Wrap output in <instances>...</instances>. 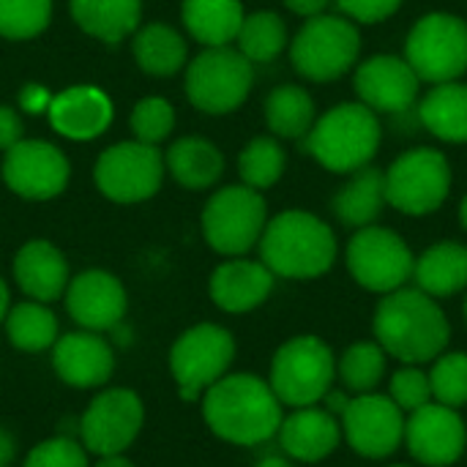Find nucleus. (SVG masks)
<instances>
[{
	"mask_svg": "<svg viewBox=\"0 0 467 467\" xmlns=\"http://www.w3.org/2000/svg\"><path fill=\"white\" fill-rule=\"evenodd\" d=\"M96 467H134L123 454H109V457H101V462Z\"/></svg>",
	"mask_w": 467,
	"mask_h": 467,
	"instance_id": "nucleus-47",
	"label": "nucleus"
},
{
	"mask_svg": "<svg viewBox=\"0 0 467 467\" xmlns=\"http://www.w3.org/2000/svg\"><path fill=\"white\" fill-rule=\"evenodd\" d=\"M5 315H8V287L0 279V323H5Z\"/></svg>",
	"mask_w": 467,
	"mask_h": 467,
	"instance_id": "nucleus-48",
	"label": "nucleus"
},
{
	"mask_svg": "<svg viewBox=\"0 0 467 467\" xmlns=\"http://www.w3.org/2000/svg\"><path fill=\"white\" fill-rule=\"evenodd\" d=\"M460 224L465 227V233H467V197L460 202Z\"/></svg>",
	"mask_w": 467,
	"mask_h": 467,
	"instance_id": "nucleus-50",
	"label": "nucleus"
},
{
	"mask_svg": "<svg viewBox=\"0 0 467 467\" xmlns=\"http://www.w3.org/2000/svg\"><path fill=\"white\" fill-rule=\"evenodd\" d=\"M52 367L57 378L74 389L104 386L115 372L112 348L96 331H77L57 337L52 345Z\"/></svg>",
	"mask_w": 467,
	"mask_h": 467,
	"instance_id": "nucleus-20",
	"label": "nucleus"
},
{
	"mask_svg": "<svg viewBox=\"0 0 467 467\" xmlns=\"http://www.w3.org/2000/svg\"><path fill=\"white\" fill-rule=\"evenodd\" d=\"M375 342L405 367H421L446 353L451 326L438 301L419 287H400L375 309Z\"/></svg>",
	"mask_w": 467,
	"mask_h": 467,
	"instance_id": "nucleus-1",
	"label": "nucleus"
},
{
	"mask_svg": "<svg viewBox=\"0 0 467 467\" xmlns=\"http://www.w3.org/2000/svg\"><path fill=\"white\" fill-rule=\"evenodd\" d=\"M3 178L19 197L52 200L68 183V161L55 145L44 140H19L5 150Z\"/></svg>",
	"mask_w": 467,
	"mask_h": 467,
	"instance_id": "nucleus-17",
	"label": "nucleus"
},
{
	"mask_svg": "<svg viewBox=\"0 0 467 467\" xmlns=\"http://www.w3.org/2000/svg\"><path fill=\"white\" fill-rule=\"evenodd\" d=\"M202 416L213 435L235 446H260L282 427V402L257 375H224L202 400Z\"/></svg>",
	"mask_w": 467,
	"mask_h": 467,
	"instance_id": "nucleus-2",
	"label": "nucleus"
},
{
	"mask_svg": "<svg viewBox=\"0 0 467 467\" xmlns=\"http://www.w3.org/2000/svg\"><path fill=\"white\" fill-rule=\"evenodd\" d=\"M413 282L421 293L449 298L467 290V246L457 241H441L430 246L413 263Z\"/></svg>",
	"mask_w": 467,
	"mask_h": 467,
	"instance_id": "nucleus-25",
	"label": "nucleus"
},
{
	"mask_svg": "<svg viewBox=\"0 0 467 467\" xmlns=\"http://www.w3.org/2000/svg\"><path fill=\"white\" fill-rule=\"evenodd\" d=\"M49 123L68 140H93L112 123V101L93 85H74L49 101Z\"/></svg>",
	"mask_w": 467,
	"mask_h": 467,
	"instance_id": "nucleus-21",
	"label": "nucleus"
},
{
	"mask_svg": "<svg viewBox=\"0 0 467 467\" xmlns=\"http://www.w3.org/2000/svg\"><path fill=\"white\" fill-rule=\"evenodd\" d=\"M52 16V0H0V36L33 38Z\"/></svg>",
	"mask_w": 467,
	"mask_h": 467,
	"instance_id": "nucleus-38",
	"label": "nucleus"
},
{
	"mask_svg": "<svg viewBox=\"0 0 467 467\" xmlns=\"http://www.w3.org/2000/svg\"><path fill=\"white\" fill-rule=\"evenodd\" d=\"M430 386L432 400L446 408H465L467 405V353H441L432 361Z\"/></svg>",
	"mask_w": 467,
	"mask_h": 467,
	"instance_id": "nucleus-37",
	"label": "nucleus"
},
{
	"mask_svg": "<svg viewBox=\"0 0 467 467\" xmlns=\"http://www.w3.org/2000/svg\"><path fill=\"white\" fill-rule=\"evenodd\" d=\"M49 101L52 96L47 93V88L41 85H25L19 90V107L30 115H38V112H47L49 109Z\"/></svg>",
	"mask_w": 467,
	"mask_h": 467,
	"instance_id": "nucleus-44",
	"label": "nucleus"
},
{
	"mask_svg": "<svg viewBox=\"0 0 467 467\" xmlns=\"http://www.w3.org/2000/svg\"><path fill=\"white\" fill-rule=\"evenodd\" d=\"M465 323H467V298H465Z\"/></svg>",
	"mask_w": 467,
	"mask_h": 467,
	"instance_id": "nucleus-51",
	"label": "nucleus"
},
{
	"mask_svg": "<svg viewBox=\"0 0 467 467\" xmlns=\"http://www.w3.org/2000/svg\"><path fill=\"white\" fill-rule=\"evenodd\" d=\"M134 57L145 74L170 77L186 63V41L170 25L153 22L137 33Z\"/></svg>",
	"mask_w": 467,
	"mask_h": 467,
	"instance_id": "nucleus-32",
	"label": "nucleus"
},
{
	"mask_svg": "<svg viewBox=\"0 0 467 467\" xmlns=\"http://www.w3.org/2000/svg\"><path fill=\"white\" fill-rule=\"evenodd\" d=\"M405 60L421 82H454L467 71V22L449 11L424 14L408 33Z\"/></svg>",
	"mask_w": 467,
	"mask_h": 467,
	"instance_id": "nucleus-7",
	"label": "nucleus"
},
{
	"mask_svg": "<svg viewBox=\"0 0 467 467\" xmlns=\"http://www.w3.org/2000/svg\"><path fill=\"white\" fill-rule=\"evenodd\" d=\"M421 126L443 142L465 145L467 142V85L462 82H441L427 90L419 101Z\"/></svg>",
	"mask_w": 467,
	"mask_h": 467,
	"instance_id": "nucleus-27",
	"label": "nucleus"
},
{
	"mask_svg": "<svg viewBox=\"0 0 467 467\" xmlns=\"http://www.w3.org/2000/svg\"><path fill=\"white\" fill-rule=\"evenodd\" d=\"M337 378V358L320 337L287 339L271 361V389L282 405L312 408L323 402Z\"/></svg>",
	"mask_w": 467,
	"mask_h": 467,
	"instance_id": "nucleus-6",
	"label": "nucleus"
},
{
	"mask_svg": "<svg viewBox=\"0 0 467 467\" xmlns=\"http://www.w3.org/2000/svg\"><path fill=\"white\" fill-rule=\"evenodd\" d=\"M142 419L145 410L134 391L109 389L88 405L79 421V441L85 451L99 457L123 454L140 435Z\"/></svg>",
	"mask_w": 467,
	"mask_h": 467,
	"instance_id": "nucleus-15",
	"label": "nucleus"
},
{
	"mask_svg": "<svg viewBox=\"0 0 467 467\" xmlns=\"http://www.w3.org/2000/svg\"><path fill=\"white\" fill-rule=\"evenodd\" d=\"M25 467H88L85 446L74 438H52L30 449Z\"/></svg>",
	"mask_w": 467,
	"mask_h": 467,
	"instance_id": "nucleus-41",
	"label": "nucleus"
},
{
	"mask_svg": "<svg viewBox=\"0 0 467 467\" xmlns=\"http://www.w3.org/2000/svg\"><path fill=\"white\" fill-rule=\"evenodd\" d=\"M260 257L274 276L317 279L328 274L337 260V235L315 213L285 211L265 224Z\"/></svg>",
	"mask_w": 467,
	"mask_h": 467,
	"instance_id": "nucleus-3",
	"label": "nucleus"
},
{
	"mask_svg": "<svg viewBox=\"0 0 467 467\" xmlns=\"http://www.w3.org/2000/svg\"><path fill=\"white\" fill-rule=\"evenodd\" d=\"M391 467H408V465H391Z\"/></svg>",
	"mask_w": 467,
	"mask_h": 467,
	"instance_id": "nucleus-52",
	"label": "nucleus"
},
{
	"mask_svg": "<svg viewBox=\"0 0 467 467\" xmlns=\"http://www.w3.org/2000/svg\"><path fill=\"white\" fill-rule=\"evenodd\" d=\"M14 460V438L0 427V467H8Z\"/></svg>",
	"mask_w": 467,
	"mask_h": 467,
	"instance_id": "nucleus-46",
	"label": "nucleus"
},
{
	"mask_svg": "<svg viewBox=\"0 0 467 467\" xmlns=\"http://www.w3.org/2000/svg\"><path fill=\"white\" fill-rule=\"evenodd\" d=\"M164 159L156 145L118 142L96 161V186L112 202H142L161 186Z\"/></svg>",
	"mask_w": 467,
	"mask_h": 467,
	"instance_id": "nucleus-13",
	"label": "nucleus"
},
{
	"mask_svg": "<svg viewBox=\"0 0 467 467\" xmlns=\"http://www.w3.org/2000/svg\"><path fill=\"white\" fill-rule=\"evenodd\" d=\"M383 140L380 118L361 101H345L323 112L309 134L304 137V150L326 170L350 175L369 167Z\"/></svg>",
	"mask_w": 467,
	"mask_h": 467,
	"instance_id": "nucleus-4",
	"label": "nucleus"
},
{
	"mask_svg": "<svg viewBox=\"0 0 467 467\" xmlns=\"http://www.w3.org/2000/svg\"><path fill=\"white\" fill-rule=\"evenodd\" d=\"M451 192V164L438 148L405 150L386 170V202L408 216L435 213Z\"/></svg>",
	"mask_w": 467,
	"mask_h": 467,
	"instance_id": "nucleus-8",
	"label": "nucleus"
},
{
	"mask_svg": "<svg viewBox=\"0 0 467 467\" xmlns=\"http://www.w3.org/2000/svg\"><path fill=\"white\" fill-rule=\"evenodd\" d=\"M5 331L16 350L41 353L57 342V320L41 301H25L8 309Z\"/></svg>",
	"mask_w": 467,
	"mask_h": 467,
	"instance_id": "nucleus-33",
	"label": "nucleus"
},
{
	"mask_svg": "<svg viewBox=\"0 0 467 467\" xmlns=\"http://www.w3.org/2000/svg\"><path fill=\"white\" fill-rule=\"evenodd\" d=\"M276 435L287 457L298 462H320L337 451L342 441V424L328 410L312 405V408H296L293 416L282 419Z\"/></svg>",
	"mask_w": 467,
	"mask_h": 467,
	"instance_id": "nucleus-22",
	"label": "nucleus"
},
{
	"mask_svg": "<svg viewBox=\"0 0 467 467\" xmlns=\"http://www.w3.org/2000/svg\"><path fill=\"white\" fill-rule=\"evenodd\" d=\"M361 55V33L342 14H317L304 22L290 44L296 71L312 82H334L345 77Z\"/></svg>",
	"mask_w": 467,
	"mask_h": 467,
	"instance_id": "nucleus-5",
	"label": "nucleus"
},
{
	"mask_svg": "<svg viewBox=\"0 0 467 467\" xmlns=\"http://www.w3.org/2000/svg\"><path fill=\"white\" fill-rule=\"evenodd\" d=\"M331 0H285V5L293 11V14H298V16H317V14H323L326 11V5H328Z\"/></svg>",
	"mask_w": 467,
	"mask_h": 467,
	"instance_id": "nucleus-45",
	"label": "nucleus"
},
{
	"mask_svg": "<svg viewBox=\"0 0 467 467\" xmlns=\"http://www.w3.org/2000/svg\"><path fill=\"white\" fill-rule=\"evenodd\" d=\"M241 0H183V22L205 47H227L244 25Z\"/></svg>",
	"mask_w": 467,
	"mask_h": 467,
	"instance_id": "nucleus-29",
	"label": "nucleus"
},
{
	"mask_svg": "<svg viewBox=\"0 0 467 467\" xmlns=\"http://www.w3.org/2000/svg\"><path fill=\"white\" fill-rule=\"evenodd\" d=\"M235 358V339L227 328L200 323L189 328L170 350V369L181 400L197 402L216 380H222Z\"/></svg>",
	"mask_w": 467,
	"mask_h": 467,
	"instance_id": "nucleus-12",
	"label": "nucleus"
},
{
	"mask_svg": "<svg viewBox=\"0 0 467 467\" xmlns=\"http://www.w3.org/2000/svg\"><path fill=\"white\" fill-rule=\"evenodd\" d=\"M274 290V274L265 263L252 260H230L219 265L211 276V298L224 312H252L257 309Z\"/></svg>",
	"mask_w": 467,
	"mask_h": 467,
	"instance_id": "nucleus-23",
	"label": "nucleus"
},
{
	"mask_svg": "<svg viewBox=\"0 0 467 467\" xmlns=\"http://www.w3.org/2000/svg\"><path fill=\"white\" fill-rule=\"evenodd\" d=\"M389 397L394 400V405L402 413H413L424 405L432 402V386H430V375L421 367H402L394 378H391V389Z\"/></svg>",
	"mask_w": 467,
	"mask_h": 467,
	"instance_id": "nucleus-40",
	"label": "nucleus"
},
{
	"mask_svg": "<svg viewBox=\"0 0 467 467\" xmlns=\"http://www.w3.org/2000/svg\"><path fill=\"white\" fill-rule=\"evenodd\" d=\"M172 126H175V112L167 99L148 96L131 112V129L140 142L156 145L159 140H164L172 131Z\"/></svg>",
	"mask_w": 467,
	"mask_h": 467,
	"instance_id": "nucleus-39",
	"label": "nucleus"
},
{
	"mask_svg": "<svg viewBox=\"0 0 467 467\" xmlns=\"http://www.w3.org/2000/svg\"><path fill=\"white\" fill-rule=\"evenodd\" d=\"M386 172L375 167H361L350 172V181L334 194L331 211L348 227H369L386 208Z\"/></svg>",
	"mask_w": 467,
	"mask_h": 467,
	"instance_id": "nucleus-26",
	"label": "nucleus"
},
{
	"mask_svg": "<svg viewBox=\"0 0 467 467\" xmlns=\"http://www.w3.org/2000/svg\"><path fill=\"white\" fill-rule=\"evenodd\" d=\"M356 96L364 107L383 115L408 112L421 90V79L413 66L400 55H375L367 57L353 77Z\"/></svg>",
	"mask_w": 467,
	"mask_h": 467,
	"instance_id": "nucleus-18",
	"label": "nucleus"
},
{
	"mask_svg": "<svg viewBox=\"0 0 467 467\" xmlns=\"http://www.w3.org/2000/svg\"><path fill=\"white\" fill-rule=\"evenodd\" d=\"M285 164H287V156L274 137H254L238 156V172L244 183L257 192L274 186L282 178Z\"/></svg>",
	"mask_w": 467,
	"mask_h": 467,
	"instance_id": "nucleus-36",
	"label": "nucleus"
},
{
	"mask_svg": "<svg viewBox=\"0 0 467 467\" xmlns=\"http://www.w3.org/2000/svg\"><path fill=\"white\" fill-rule=\"evenodd\" d=\"M22 140V118L16 115V109L0 104V150L14 148Z\"/></svg>",
	"mask_w": 467,
	"mask_h": 467,
	"instance_id": "nucleus-43",
	"label": "nucleus"
},
{
	"mask_svg": "<svg viewBox=\"0 0 467 467\" xmlns=\"http://www.w3.org/2000/svg\"><path fill=\"white\" fill-rule=\"evenodd\" d=\"M14 279L33 301L49 304L68 287V263L49 241H30L14 257Z\"/></svg>",
	"mask_w": 467,
	"mask_h": 467,
	"instance_id": "nucleus-24",
	"label": "nucleus"
},
{
	"mask_svg": "<svg viewBox=\"0 0 467 467\" xmlns=\"http://www.w3.org/2000/svg\"><path fill=\"white\" fill-rule=\"evenodd\" d=\"M339 419L345 441L367 460H386L405 443V413L386 394H356Z\"/></svg>",
	"mask_w": 467,
	"mask_h": 467,
	"instance_id": "nucleus-14",
	"label": "nucleus"
},
{
	"mask_svg": "<svg viewBox=\"0 0 467 467\" xmlns=\"http://www.w3.org/2000/svg\"><path fill=\"white\" fill-rule=\"evenodd\" d=\"M268 224V208L257 189L227 186L216 192L202 211V233L211 249L227 257L246 254Z\"/></svg>",
	"mask_w": 467,
	"mask_h": 467,
	"instance_id": "nucleus-10",
	"label": "nucleus"
},
{
	"mask_svg": "<svg viewBox=\"0 0 467 467\" xmlns=\"http://www.w3.org/2000/svg\"><path fill=\"white\" fill-rule=\"evenodd\" d=\"M257 467H293L287 460H282V457H265V460H260Z\"/></svg>",
	"mask_w": 467,
	"mask_h": 467,
	"instance_id": "nucleus-49",
	"label": "nucleus"
},
{
	"mask_svg": "<svg viewBox=\"0 0 467 467\" xmlns=\"http://www.w3.org/2000/svg\"><path fill=\"white\" fill-rule=\"evenodd\" d=\"M140 0H71L74 22L107 44L123 41L140 25Z\"/></svg>",
	"mask_w": 467,
	"mask_h": 467,
	"instance_id": "nucleus-28",
	"label": "nucleus"
},
{
	"mask_svg": "<svg viewBox=\"0 0 467 467\" xmlns=\"http://www.w3.org/2000/svg\"><path fill=\"white\" fill-rule=\"evenodd\" d=\"M337 5H339V14L348 16L350 22L375 25L397 14L402 0H337Z\"/></svg>",
	"mask_w": 467,
	"mask_h": 467,
	"instance_id": "nucleus-42",
	"label": "nucleus"
},
{
	"mask_svg": "<svg viewBox=\"0 0 467 467\" xmlns=\"http://www.w3.org/2000/svg\"><path fill=\"white\" fill-rule=\"evenodd\" d=\"M405 443L424 467H449L460 462L467 449V430L454 408L430 402L405 421Z\"/></svg>",
	"mask_w": 467,
	"mask_h": 467,
	"instance_id": "nucleus-16",
	"label": "nucleus"
},
{
	"mask_svg": "<svg viewBox=\"0 0 467 467\" xmlns=\"http://www.w3.org/2000/svg\"><path fill=\"white\" fill-rule=\"evenodd\" d=\"M386 350L378 342L350 345L339 361V378L353 394H372L386 375Z\"/></svg>",
	"mask_w": 467,
	"mask_h": 467,
	"instance_id": "nucleus-35",
	"label": "nucleus"
},
{
	"mask_svg": "<svg viewBox=\"0 0 467 467\" xmlns=\"http://www.w3.org/2000/svg\"><path fill=\"white\" fill-rule=\"evenodd\" d=\"M238 52L249 63H268L274 60L287 44V27L279 14L274 11H254L244 16V25L235 36Z\"/></svg>",
	"mask_w": 467,
	"mask_h": 467,
	"instance_id": "nucleus-34",
	"label": "nucleus"
},
{
	"mask_svg": "<svg viewBox=\"0 0 467 467\" xmlns=\"http://www.w3.org/2000/svg\"><path fill=\"white\" fill-rule=\"evenodd\" d=\"M164 164L186 189H205L219 181L224 170L222 150L202 137H181L164 156Z\"/></svg>",
	"mask_w": 467,
	"mask_h": 467,
	"instance_id": "nucleus-30",
	"label": "nucleus"
},
{
	"mask_svg": "<svg viewBox=\"0 0 467 467\" xmlns=\"http://www.w3.org/2000/svg\"><path fill=\"white\" fill-rule=\"evenodd\" d=\"M252 82V63L230 47H208L186 68L189 101L208 115L238 109L246 101Z\"/></svg>",
	"mask_w": 467,
	"mask_h": 467,
	"instance_id": "nucleus-9",
	"label": "nucleus"
},
{
	"mask_svg": "<svg viewBox=\"0 0 467 467\" xmlns=\"http://www.w3.org/2000/svg\"><path fill=\"white\" fill-rule=\"evenodd\" d=\"M66 309L85 331H112L126 315V290L107 271H85L66 287Z\"/></svg>",
	"mask_w": 467,
	"mask_h": 467,
	"instance_id": "nucleus-19",
	"label": "nucleus"
},
{
	"mask_svg": "<svg viewBox=\"0 0 467 467\" xmlns=\"http://www.w3.org/2000/svg\"><path fill=\"white\" fill-rule=\"evenodd\" d=\"M350 276L369 293L389 296L405 287L413 279V252L410 246L389 227L369 224L361 227L345 252Z\"/></svg>",
	"mask_w": 467,
	"mask_h": 467,
	"instance_id": "nucleus-11",
	"label": "nucleus"
},
{
	"mask_svg": "<svg viewBox=\"0 0 467 467\" xmlns=\"http://www.w3.org/2000/svg\"><path fill=\"white\" fill-rule=\"evenodd\" d=\"M315 101L298 85H279L265 99V123L276 137L301 140L315 126Z\"/></svg>",
	"mask_w": 467,
	"mask_h": 467,
	"instance_id": "nucleus-31",
	"label": "nucleus"
}]
</instances>
